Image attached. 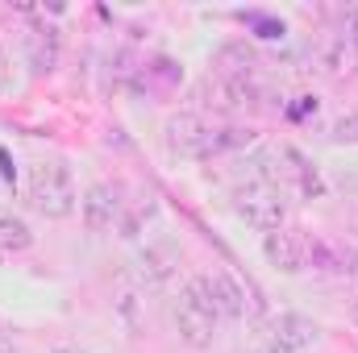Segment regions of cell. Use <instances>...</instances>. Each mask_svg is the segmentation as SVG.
<instances>
[{
	"mask_svg": "<svg viewBox=\"0 0 358 353\" xmlns=\"http://www.w3.org/2000/svg\"><path fill=\"white\" fill-rule=\"evenodd\" d=\"M334 142H346V146H358V108L346 112L338 125H334Z\"/></svg>",
	"mask_w": 358,
	"mask_h": 353,
	"instance_id": "15",
	"label": "cell"
},
{
	"mask_svg": "<svg viewBox=\"0 0 358 353\" xmlns=\"http://www.w3.org/2000/svg\"><path fill=\"white\" fill-rule=\"evenodd\" d=\"M208 125L196 117V112H176L167 117V129H163V142H167V154L171 158H204L208 154Z\"/></svg>",
	"mask_w": 358,
	"mask_h": 353,
	"instance_id": "5",
	"label": "cell"
},
{
	"mask_svg": "<svg viewBox=\"0 0 358 353\" xmlns=\"http://www.w3.org/2000/svg\"><path fill=\"white\" fill-rule=\"evenodd\" d=\"M208 287H213V303H217L221 320H242L246 308L259 303V299H250V287L238 283L229 270H213V274H208Z\"/></svg>",
	"mask_w": 358,
	"mask_h": 353,
	"instance_id": "8",
	"label": "cell"
},
{
	"mask_svg": "<svg viewBox=\"0 0 358 353\" xmlns=\"http://www.w3.org/2000/svg\"><path fill=\"white\" fill-rule=\"evenodd\" d=\"M271 337H279L283 345H292L296 353H304L321 341V324L308 320V316H300V312H283V316L275 320V333H271Z\"/></svg>",
	"mask_w": 358,
	"mask_h": 353,
	"instance_id": "11",
	"label": "cell"
},
{
	"mask_svg": "<svg viewBox=\"0 0 358 353\" xmlns=\"http://www.w3.org/2000/svg\"><path fill=\"white\" fill-rule=\"evenodd\" d=\"M242 146H255V129H213L208 133V154H221V150H242Z\"/></svg>",
	"mask_w": 358,
	"mask_h": 353,
	"instance_id": "14",
	"label": "cell"
},
{
	"mask_svg": "<svg viewBox=\"0 0 358 353\" xmlns=\"http://www.w3.org/2000/svg\"><path fill=\"white\" fill-rule=\"evenodd\" d=\"M0 353H25V350H21L13 337H4V333H0Z\"/></svg>",
	"mask_w": 358,
	"mask_h": 353,
	"instance_id": "20",
	"label": "cell"
},
{
	"mask_svg": "<svg viewBox=\"0 0 358 353\" xmlns=\"http://www.w3.org/2000/svg\"><path fill=\"white\" fill-rule=\"evenodd\" d=\"M25 46H29V67H34V75H50L55 71V63H59V38L46 29H38V33H29L25 38Z\"/></svg>",
	"mask_w": 358,
	"mask_h": 353,
	"instance_id": "12",
	"label": "cell"
},
{
	"mask_svg": "<svg viewBox=\"0 0 358 353\" xmlns=\"http://www.w3.org/2000/svg\"><path fill=\"white\" fill-rule=\"evenodd\" d=\"M176 266H179V254H176V246H167V241H155V246H146L138 254V274L150 287H167L171 274H176Z\"/></svg>",
	"mask_w": 358,
	"mask_h": 353,
	"instance_id": "10",
	"label": "cell"
},
{
	"mask_svg": "<svg viewBox=\"0 0 358 353\" xmlns=\"http://www.w3.org/2000/svg\"><path fill=\"white\" fill-rule=\"evenodd\" d=\"M355 324H358V299H355Z\"/></svg>",
	"mask_w": 358,
	"mask_h": 353,
	"instance_id": "23",
	"label": "cell"
},
{
	"mask_svg": "<svg viewBox=\"0 0 358 353\" xmlns=\"http://www.w3.org/2000/svg\"><path fill=\"white\" fill-rule=\"evenodd\" d=\"M34 246V229L21 216H0V254H25Z\"/></svg>",
	"mask_w": 358,
	"mask_h": 353,
	"instance_id": "13",
	"label": "cell"
},
{
	"mask_svg": "<svg viewBox=\"0 0 358 353\" xmlns=\"http://www.w3.org/2000/svg\"><path fill=\"white\" fill-rule=\"evenodd\" d=\"M121 212H125V200H121V187L113 183H92L80 200V216L88 233H108L113 225H121Z\"/></svg>",
	"mask_w": 358,
	"mask_h": 353,
	"instance_id": "6",
	"label": "cell"
},
{
	"mask_svg": "<svg viewBox=\"0 0 358 353\" xmlns=\"http://www.w3.org/2000/svg\"><path fill=\"white\" fill-rule=\"evenodd\" d=\"M255 353H296V350H292V345H283L279 337H263V341L255 345Z\"/></svg>",
	"mask_w": 358,
	"mask_h": 353,
	"instance_id": "16",
	"label": "cell"
},
{
	"mask_svg": "<svg viewBox=\"0 0 358 353\" xmlns=\"http://www.w3.org/2000/svg\"><path fill=\"white\" fill-rule=\"evenodd\" d=\"M234 212L246 225L275 233V229L287 225V191L271 179H246V183L234 187Z\"/></svg>",
	"mask_w": 358,
	"mask_h": 353,
	"instance_id": "3",
	"label": "cell"
},
{
	"mask_svg": "<svg viewBox=\"0 0 358 353\" xmlns=\"http://www.w3.org/2000/svg\"><path fill=\"white\" fill-rule=\"evenodd\" d=\"M271 179L287 191V187H296L304 200H313V195H321L325 191V183L317 175V167L296 150V146H279L275 150V167H271Z\"/></svg>",
	"mask_w": 358,
	"mask_h": 353,
	"instance_id": "4",
	"label": "cell"
},
{
	"mask_svg": "<svg viewBox=\"0 0 358 353\" xmlns=\"http://www.w3.org/2000/svg\"><path fill=\"white\" fill-rule=\"evenodd\" d=\"M259 38H267V42L283 38V21H259Z\"/></svg>",
	"mask_w": 358,
	"mask_h": 353,
	"instance_id": "18",
	"label": "cell"
},
{
	"mask_svg": "<svg viewBox=\"0 0 358 353\" xmlns=\"http://www.w3.org/2000/svg\"><path fill=\"white\" fill-rule=\"evenodd\" d=\"M50 353H88V350H80V345H55Z\"/></svg>",
	"mask_w": 358,
	"mask_h": 353,
	"instance_id": "21",
	"label": "cell"
},
{
	"mask_svg": "<svg viewBox=\"0 0 358 353\" xmlns=\"http://www.w3.org/2000/svg\"><path fill=\"white\" fill-rule=\"evenodd\" d=\"M342 262H346V274H350V283H355V299H358V246L346 250V258H342Z\"/></svg>",
	"mask_w": 358,
	"mask_h": 353,
	"instance_id": "17",
	"label": "cell"
},
{
	"mask_svg": "<svg viewBox=\"0 0 358 353\" xmlns=\"http://www.w3.org/2000/svg\"><path fill=\"white\" fill-rule=\"evenodd\" d=\"M317 63H321V71H325V75L346 80V75H355V71H358V46L346 38V33H334V38H325V42H321Z\"/></svg>",
	"mask_w": 358,
	"mask_h": 353,
	"instance_id": "9",
	"label": "cell"
},
{
	"mask_svg": "<svg viewBox=\"0 0 358 353\" xmlns=\"http://www.w3.org/2000/svg\"><path fill=\"white\" fill-rule=\"evenodd\" d=\"M0 171H4V175L13 179V167H8V154H4V150H0Z\"/></svg>",
	"mask_w": 358,
	"mask_h": 353,
	"instance_id": "22",
	"label": "cell"
},
{
	"mask_svg": "<svg viewBox=\"0 0 358 353\" xmlns=\"http://www.w3.org/2000/svg\"><path fill=\"white\" fill-rule=\"evenodd\" d=\"M29 204L46 216V220H67L80 204L76 175L63 158H42L29 167Z\"/></svg>",
	"mask_w": 358,
	"mask_h": 353,
	"instance_id": "2",
	"label": "cell"
},
{
	"mask_svg": "<svg viewBox=\"0 0 358 353\" xmlns=\"http://www.w3.org/2000/svg\"><path fill=\"white\" fill-rule=\"evenodd\" d=\"M263 258L267 266H275L279 274H300L308 266V241L300 237V229H275L263 237Z\"/></svg>",
	"mask_w": 358,
	"mask_h": 353,
	"instance_id": "7",
	"label": "cell"
},
{
	"mask_svg": "<svg viewBox=\"0 0 358 353\" xmlns=\"http://www.w3.org/2000/svg\"><path fill=\"white\" fill-rule=\"evenodd\" d=\"M13 88V67H8V54L0 50V91Z\"/></svg>",
	"mask_w": 358,
	"mask_h": 353,
	"instance_id": "19",
	"label": "cell"
},
{
	"mask_svg": "<svg viewBox=\"0 0 358 353\" xmlns=\"http://www.w3.org/2000/svg\"><path fill=\"white\" fill-rule=\"evenodd\" d=\"M176 329L179 337L192 345V350H208L217 341V324H221V312L213 303V287H208V274H192L176 295Z\"/></svg>",
	"mask_w": 358,
	"mask_h": 353,
	"instance_id": "1",
	"label": "cell"
}]
</instances>
